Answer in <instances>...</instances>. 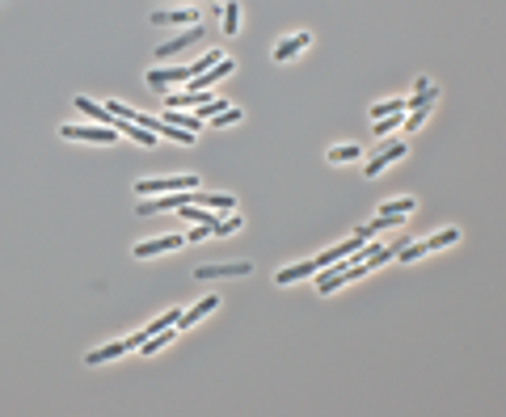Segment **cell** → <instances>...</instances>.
Here are the masks:
<instances>
[{
    "label": "cell",
    "mask_w": 506,
    "mask_h": 417,
    "mask_svg": "<svg viewBox=\"0 0 506 417\" xmlns=\"http://www.w3.org/2000/svg\"><path fill=\"white\" fill-rule=\"evenodd\" d=\"M186 190H198V177H144V181H135V194H139V198L186 194Z\"/></svg>",
    "instance_id": "obj_1"
},
{
    "label": "cell",
    "mask_w": 506,
    "mask_h": 417,
    "mask_svg": "<svg viewBox=\"0 0 506 417\" xmlns=\"http://www.w3.org/2000/svg\"><path fill=\"white\" fill-rule=\"evenodd\" d=\"M148 342V333H135V338H127V342H114V346H101V350H93L84 363L89 367H97V363H110V359H118V354H127V350H139Z\"/></svg>",
    "instance_id": "obj_2"
},
{
    "label": "cell",
    "mask_w": 506,
    "mask_h": 417,
    "mask_svg": "<svg viewBox=\"0 0 506 417\" xmlns=\"http://www.w3.org/2000/svg\"><path fill=\"white\" fill-rule=\"evenodd\" d=\"M63 139H84V143H114L118 131L110 127H63Z\"/></svg>",
    "instance_id": "obj_3"
},
{
    "label": "cell",
    "mask_w": 506,
    "mask_h": 417,
    "mask_svg": "<svg viewBox=\"0 0 506 417\" xmlns=\"http://www.w3.org/2000/svg\"><path fill=\"white\" fill-rule=\"evenodd\" d=\"M182 245H190L186 236H160V240H144V245H135V257H156V253H173V249H182Z\"/></svg>",
    "instance_id": "obj_4"
},
{
    "label": "cell",
    "mask_w": 506,
    "mask_h": 417,
    "mask_svg": "<svg viewBox=\"0 0 506 417\" xmlns=\"http://www.w3.org/2000/svg\"><path fill=\"white\" fill-rule=\"evenodd\" d=\"M198 8H169V13H152V25H190L194 30Z\"/></svg>",
    "instance_id": "obj_5"
},
{
    "label": "cell",
    "mask_w": 506,
    "mask_h": 417,
    "mask_svg": "<svg viewBox=\"0 0 506 417\" xmlns=\"http://www.w3.org/2000/svg\"><path fill=\"white\" fill-rule=\"evenodd\" d=\"M253 262H232V266H203L194 270V278H236V274H249Z\"/></svg>",
    "instance_id": "obj_6"
},
{
    "label": "cell",
    "mask_w": 506,
    "mask_h": 417,
    "mask_svg": "<svg viewBox=\"0 0 506 417\" xmlns=\"http://www.w3.org/2000/svg\"><path fill=\"white\" fill-rule=\"evenodd\" d=\"M190 203H198V207H220V211H232V207H236L232 194H198V190L186 194V207H190Z\"/></svg>",
    "instance_id": "obj_7"
},
{
    "label": "cell",
    "mask_w": 506,
    "mask_h": 417,
    "mask_svg": "<svg viewBox=\"0 0 506 417\" xmlns=\"http://www.w3.org/2000/svg\"><path fill=\"white\" fill-rule=\"evenodd\" d=\"M317 270H321V266H317V257H312V262H300V266H283V270L274 274V283H279V287H287V283L308 278V274H317Z\"/></svg>",
    "instance_id": "obj_8"
},
{
    "label": "cell",
    "mask_w": 506,
    "mask_h": 417,
    "mask_svg": "<svg viewBox=\"0 0 506 417\" xmlns=\"http://www.w3.org/2000/svg\"><path fill=\"white\" fill-rule=\"evenodd\" d=\"M308 42H312L308 34H291V38H283V42L274 46V59H279V63H287V59H291V55H300Z\"/></svg>",
    "instance_id": "obj_9"
},
{
    "label": "cell",
    "mask_w": 506,
    "mask_h": 417,
    "mask_svg": "<svg viewBox=\"0 0 506 417\" xmlns=\"http://www.w3.org/2000/svg\"><path fill=\"white\" fill-rule=\"evenodd\" d=\"M76 110H84V114H89V118H97L101 127H110V131H118V118H114V114H110L106 105H93L89 97H76Z\"/></svg>",
    "instance_id": "obj_10"
},
{
    "label": "cell",
    "mask_w": 506,
    "mask_h": 417,
    "mask_svg": "<svg viewBox=\"0 0 506 417\" xmlns=\"http://www.w3.org/2000/svg\"><path fill=\"white\" fill-rule=\"evenodd\" d=\"M401 156H405V143H393V148H384V152H380L376 160H367V177H376V173H384V169H388L393 160H401Z\"/></svg>",
    "instance_id": "obj_11"
},
{
    "label": "cell",
    "mask_w": 506,
    "mask_h": 417,
    "mask_svg": "<svg viewBox=\"0 0 506 417\" xmlns=\"http://www.w3.org/2000/svg\"><path fill=\"white\" fill-rule=\"evenodd\" d=\"M215 304H220L215 295H207V300H198V304H194V308H190L186 316H177V329H190V325H194V321H203V316H207V312H211Z\"/></svg>",
    "instance_id": "obj_12"
},
{
    "label": "cell",
    "mask_w": 506,
    "mask_h": 417,
    "mask_svg": "<svg viewBox=\"0 0 506 417\" xmlns=\"http://www.w3.org/2000/svg\"><path fill=\"white\" fill-rule=\"evenodd\" d=\"M198 38H203V30L194 25V30H186L182 38H173V42H165V46H160V55H177V51H182L186 42H198Z\"/></svg>",
    "instance_id": "obj_13"
},
{
    "label": "cell",
    "mask_w": 506,
    "mask_h": 417,
    "mask_svg": "<svg viewBox=\"0 0 506 417\" xmlns=\"http://www.w3.org/2000/svg\"><path fill=\"white\" fill-rule=\"evenodd\" d=\"M460 240V232L456 228H443V232H435L431 240H422V249H443V245H456Z\"/></svg>",
    "instance_id": "obj_14"
},
{
    "label": "cell",
    "mask_w": 506,
    "mask_h": 417,
    "mask_svg": "<svg viewBox=\"0 0 506 417\" xmlns=\"http://www.w3.org/2000/svg\"><path fill=\"white\" fill-rule=\"evenodd\" d=\"M241 228V215H228V219H215L211 224V236H232Z\"/></svg>",
    "instance_id": "obj_15"
},
{
    "label": "cell",
    "mask_w": 506,
    "mask_h": 417,
    "mask_svg": "<svg viewBox=\"0 0 506 417\" xmlns=\"http://www.w3.org/2000/svg\"><path fill=\"white\" fill-rule=\"evenodd\" d=\"M241 25V4H224V34H236Z\"/></svg>",
    "instance_id": "obj_16"
},
{
    "label": "cell",
    "mask_w": 506,
    "mask_h": 417,
    "mask_svg": "<svg viewBox=\"0 0 506 417\" xmlns=\"http://www.w3.org/2000/svg\"><path fill=\"white\" fill-rule=\"evenodd\" d=\"M405 110V101H380V105H372V118L380 122V118H388V114H401Z\"/></svg>",
    "instance_id": "obj_17"
},
{
    "label": "cell",
    "mask_w": 506,
    "mask_h": 417,
    "mask_svg": "<svg viewBox=\"0 0 506 417\" xmlns=\"http://www.w3.org/2000/svg\"><path fill=\"white\" fill-rule=\"evenodd\" d=\"M329 160H334V165H346V160H359V143H346V148H334V152H329Z\"/></svg>",
    "instance_id": "obj_18"
},
{
    "label": "cell",
    "mask_w": 506,
    "mask_h": 417,
    "mask_svg": "<svg viewBox=\"0 0 506 417\" xmlns=\"http://www.w3.org/2000/svg\"><path fill=\"white\" fill-rule=\"evenodd\" d=\"M401 122H405L401 114H388V118H380V122H376V135H388V131H397Z\"/></svg>",
    "instance_id": "obj_19"
},
{
    "label": "cell",
    "mask_w": 506,
    "mask_h": 417,
    "mask_svg": "<svg viewBox=\"0 0 506 417\" xmlns=\"http://www.w3.org/2000/svg\"><path fill=\"white\" fill-rule=\"evenodd\" d=\"M380 211H393V215H410V211H414V198H397V203H384Z\"/></svg>",
    "instance_id": "obj_20"
},
{
    "label": "cell",
    "mask_w": 506,
    "mask_h": 417,
    "mask_svg": "<svg viewBox=\"0 0 506 417\" xmlns=\"http://www.w3.org/2000/svg\"><path fill=\"white\" fill-rule=\"evenodd\" d=\"M211 122H215V127H232V122H241V110H224V114H215Z\"/></svg>",
    "instance_id": "obj_21"
},
{
    "label": "cell",
    "mask_w": 506,
    "mask_h": 417,
    "mask_svg": "<svg viewBox=\"0 0 506 417\" xmlns=\"http://www.w3.org/2000/svg\"><path fill=\"white\" fill-rule=\"evenodd\" d=\"M422 253H426L422 245H410V249H397V262H418Z\"/></svg>",
    "instance_id": "obj_22"
},
{
    "label": "cell",
    "mask_w": 506,
    "mask_h": 417,
    "mask_svg": "<svg viewBox=\"0 0 506 417\" xmlns=\"http://www.w3.org/2000/svg\"><path fill=\"white\" fill-rule=\"evenodd\" d=\"M422 118H426V110H414V114H410L401 127H405V131H418V127H422Z\"/></svg>",
    "instance_id": "obj_23"
}]
</instances>
